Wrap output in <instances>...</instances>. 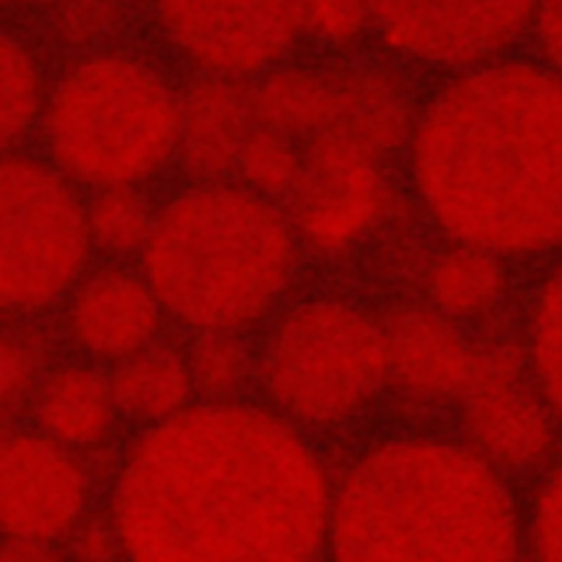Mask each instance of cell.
<instances>
[{"mask_svg":"<svg viewBox=\"0 0 562 562\" xmlns=\"http://www.w3.org/2000/svg\"><path fill=\"white\" fill-rule=\"evenodd\" d=\"M121 4L127 5V8H133V5L144 4L146 2L149 5L150 0H120Z\"/></svg>","mask_w":562,"mask_h":562,"instance_id":"cell-32","label":"cell"},{"mask_svg":"<svg viewBox=\"0 0 562 562\" xmlns=\"http://www.w3.org/2000/svg\"><path fill=\"white\" fill-rule=\"evenodd\" d=\"M531 37L538 60L562 78V0H539Z\"/></svg>","mask_w":562,"mask_h":562,"instance_id":"cell-30","label":"cell"},{"mask_svg":"<svg viewBox=\"0 0 562 562\" xmlns=\"http://www.w3.org/2000/svg\"><path fill=\"white\" fill-rule=\"evenodd\" d=\"M297 241L279 203L236 180L190 182L160 205L143 274L173 321L238 334L288 288Z\"/></svg>","mask_w":562,"mask_h":562,"instance_id":"cell-4","label":"cell"},{"mask_svg":"<svg viewBox=\"0 0 562 562\" xmlns=\"http://www.w3.org/2000/svg\"><path fill=\"white\" fill-rule=\"evenodd\" d=\"M305 164V146L288 134L258 124L236 166V182L262 199L285 203Z\"/></svg>","mask_w":562,"mask_h":562,"instance_id":"cell-25","label":"cell"},{"mask_svg":"<svg viewBox=\"0 0 562 562\" xmlns=\"http://www.w3.org/2000/svg\"><path fill=\"white\" fill-rule=\"evenodd\" d=\"M251 93L261 126L304 146L327 136L330 61L289 58L252 81Z\"/></svg>","mask_w":562,"mask_h":562,"instance_id":"cell-18","label":"cell"},{"mask_svg":"<svg viewBox=\"0 0 562 562\" xmlns=\"http://www.w3.org/2000/svg\"><path fill=\"white\" fill-rule=\"evenodd\" d=\"M522 541L505 475L469 443L386 440L334 488L327 549L341 561H499Z\"/></svg>","mask_w":562,"mask_h":562,"instance_id":"cell-3","label":"cell"},{"mask_svg":"<svg viewBox=\"0 0 562 562\" xmlns=\"http://www.w3.org/2000/svg\"><path fill=\"white\" fill-rule=\"evenodd\" d=\"M462 404L469 446L503 475L536 472L554 452L558 419L509 351H482Z\"/></svg>","mask_w":562,"mask_h":562,"instance_id":"cell-12","label":"cell"},{"mask_svg":"<svg viewBox=\"0 0 562 562\" xmlns=\"http://www.w3.org/2000/svg\"><path fill=\"white\" fill-rule=\"evenodd\" d=\"M55 75L41 45L8 29L0 45V134L5 153L37 139Z\"/></svg>","mask_w":562,"mask_h":562,"instance_id":"cell-20","label":"cell"},{"mask_svg":"<svg viewBox=\"0 0 562 562\" xmlns=\"http://www.w3.org/2000/svg\"><path fill=\"white\" fill-rule=\"evenodd\" d=\"M146 189L124 186L93 192L87 209L94 248L113 258L143 255L160 209Z\"/></svg>","mask_w":562,"mask_h":562,"instance_id":"cell-22","label":"cell"},{"mask_svg":"<svg viewBox=\"0 0 562 562\" xmlns=\"http://www.w3.org/2000/svg\"><path fill=\"white\" fill-rule=\"evenodd\" d=\"M0 364L2 407L8 413L21 407L37 391L42 381L41 355L37 347L21 335H5Z\"/></svg>","mask_w":562,"mask_h":562,"instance_id":"cell-29","label":"cell"},{"mask_svg":"<svg viewBox=\"0 0 562 562\" xmlns=\"http://www.w3.org/2000/svg\"><path fill=\"white\" fill-rule=\"evenodd\" d=\"M368 34V0H302V38L322 52L344 54Z\"/></svg>","mask_w":562,"mask_h":562,"instance_id":"cell-27","label":"cell"},{"mask_svg":"<svg viewBox=\"0 0 562 562\" xmlns=\"http://www.w3.org/2000/svg\"><path fill=\"white\" fill-rule=\"evenodd\" d=\"M160 44L190 75L252 83L294 57L302 0H150Z\"/></svg>","mask_w":562,"mask_h":562,"instance_id":"cell-8","label":"cell"},{"mask_svg":"<svg viewBox=\"0 0 562 562\" xmlns=\"http://www.w3.org/2000/svg\"><path fill=\"white\" fill-rule=\"evenodd\" d=\"M164 315L144 274L111 266L83 276L71 291L67 331L85 355L116 364L156 344Z\"/></svg>","mask_w":562,"mask_h":562,"instance_id":"cell-13","label":"cell"},{"mask_svg":"<svg viewBox=\"0 0 562 562\" xmlns=\"http://www.w3.org/2000/svg\"><path fill=\"white\" fill-rule=\"evenodd\" d=\"M502 261L485 249L456 243V248L432 262L427 274L434 308L453 321L493 311L505 292Z\"/></svg>","mask_w":562,"mask_h":562,"instance_id":"cell-21","label":"cell"},{"mask_svg":"<svg viewBox=\"0 0 562 562\" xmlns=\"http://www.w3.org/2000/svg\"><path fill=\"white\" fill-rule=\"evenodd\" d=\"M416 114L400 81L383 68L330 61L327 136L351 140L390 160L406 153Z\"/></svg>","mask_w":562,"mask_h":562,"instance_id":"cell-16","label":"cell"},{"mask_svg":"<svg viewBox=\"0 0 562 562\" xmlns=\"http://www.w3.org/2000/svg\"><path fill=\"white\" fill-rule=\"evenodd\" d=\"M387 159L341 137L305 146V164L285 215L299 241L322 256H338L367 241L393 206Z\"/></svg>","mask_w":562,"mask_h":562,"instance_id":"cell-10","label":"cell"},{"mask_svg":"<svg viewBox=\"0 0 562 562\" xmlns=\"http://www.w3.org/2000/svg\"><path fill=\"white\" fill-rule=\"evenodd\" d=\"M127 9L120 0H50L44 8L45 37L71 58L114 47L126 27Z\"/></svg>","mask_w":562,"mask_h":562,"instance_id":"cell-24","label":"cell"},{"mask_svg":"<svg viewBox=\"0 0 562 562\" xmlns=\"http://www.w3.org/2000/svg\"><path fill=\"white\" fill-rule=\"evenodd\" d=\"M111 386L117 411L149 427L187 409L195 391L187 355L157 341L116 363Z\"/></svg>","mask_w":562,"mask_h":562,"instance_id":"cell-19","label":"cell"},{"mask_svg":"<svg viewBox=\"0 0 562 562\" xmlns=\"http://www.w3.org/2000/svg\"><path fill=\"white\" fill-rule=\"evenodd\" d=\"M180 83L153 55L114 45L55 74L38 153L81 190L147 187L176 167Z\"/></svg>","mask_w":562,"mask_h":562,"instance_id":"cell-5","label":"cell"},{"mask_svg":"<svg viewBox=\"0 0 562 562\" xmlns=\"http://www.w3.org/2000/svg\"><path fill=\"white\" fill-rule=\"evenodd\" d=\"M0 522L5 539L50 546L74 535L90 505L75 450L42 430H11L0 450Z\"/></svg>","mask_w":562,"mask_h":562,"instance_id":"cell-11","label":"cell"},{"mask_svg":"<svg viewBox=\"0 0 562 562\" xmlns=\"http://www.w3.org/2000/svg\"><path fill=\"white\" fill-rule=\"evenodd\" d=\"M261 380L279 413L295 426H340L387 384L384 325L340 299L299 304L269 337Z\"/></svg>","mask_w":562,"mask_h":562,"instance_id":"cell-6","label":"cell"},{"mask_svg":"<svg viewBox=\"0 0 562 562\" xmlns=\"http://www.w3.org/2000/svg\"><path fill=\"white\" fill-rule=\"evenodd\" d=\"M258 124L251 83L190 75L180 85L176 167L190 182L235 179L243 147Z\"/></svg>","mask_w":562,"mask_h":562,"instance_id":"cell-15","label":"cell"},{"mask_svg":"<svg viewBox=\"0 0 562 562\" xmlns=\"http://www.w3.org/2000/svg\"><path fill=\"white\" fill-rule=\"evenodd\" d=\"M83 190L42 153L9 150L0 167V301L44 314L83 279L94 248Z\"/></svg>","mask_w":562,"mask_h":562,"instance_id":"cell-7","label":"cell"},{"mask_svg":"<svg viewBox=\"0 0 562 562\" xmlns=\"http://www.w3.org/2000/svg\"><path fill=\"white\" fill-rule=\"evenodd\" d=\"M50 0H4L5 8L12 11H32V9H44Z\"/></svg>","mask_w":562,"mask_h":562,"instance_id":"cell-31","label":"cell"},{"mask_svg":"<svg viewBox=\"0 0 562 562\" xmlns=\"http://www.w3.org/2000/svg\"><path fill=\"white\" fill-rule=\"evenodd\" d=\"M417 202L453 243L502 259L562 246V78L505 57L453 74L406 147Z\"/></svg>","mask_w":562,"mask_h":562,"instance_id":"cell-2","label":"cell"},{"mask_svg":"<svg viewBox=\"0 0 562 562\" xmlns=\"http://www.w3.org/2000/svg\"><path fill=\"white\" fill-rule=\"evenodd\" d=\"M232 331H203L187 360L193 386L209 401H232L251 371L248 351Z\"/></svg>","mask_w":562,"mask_h":562,"instance_id":"cell-26","label":"cell"},{"mask_svg":"<svg viewBox=\"0 0 562 562\" xmlns=\"http://www.w3.org/2000/svg\"><path fill=\"white\" fill-rule=\"evenodd\" d=\"M525 541L535 558L562 561V460L538 486L525 525Z\"/></svg>","mask_w":562,"mask_h":562,"instance_id":"cell-28","label":"cell"},{"mask_svg":"<svg viewBox=\"0 0 562 562\" xmlns=\"http://www.w3.org/2000/svg\"><path fill=\"white\" fill-rule=\"evenodd\" d=\"M34 411L37 429L75 452L103 442L120 413L111 378L85 363L45 374L34 394Z\"/></svg>","mask_w":562,"mask_h":562,"instance_id":"cell-17","label":"cell"},{"mask_svg":"<svg viewBox=\"0 0 562 562\" xmlns=\"http://www.w3.org/2000/svg\"><path fill=\"white\" fill-rule=\"evenodd\" d=\"M526 364L558 423L562 424V261L532 302Z\"/></svg>","mask_w":562,"mask_h":562,"instance_id":"cell-23","label":"cell"},{"mask_svg":"<svg viewBox=\"0 0 562 562\" xmlns=\"http://www.w3.org/2000/svg\"><path fill=\"white\" fill-rule=\"evenodd\" d=\"M387 384L423 403L462 401L482 361L456 321L437 308H404L384 324Z\"/></svg>","mask_w":562,"mask_h":562,"instance_id":"cell-14","label":"cell"},{"mask_svg":"<svg viewBox=\"0 0 562 562\" xmlns=\"http://www.w3.org/2000/svg\"><path fill=\"white\" fill-rule=\"evenodd\" d=\"M371 34L419 67L460 74L508 57L539 0H368Z\"/></svg>","mask_w":562,"mask_h":562,"instance_id":"cell-9","label":"cell"},{"mask_svg":"<svg viewBox=\"0 0 562 562\" xmlns=\"http://www.w3.org/2000/svg\"><path fill=\"white\" fill-rule=\"evenodd\" d=\"M334 488L288 417L209 401L134 442L110 525L139 561H305L327 549Z\"/></svg>","mask_w":562,"mask_h":562,"instance_id":"cell-1","label":"cell"}]
</instances>
